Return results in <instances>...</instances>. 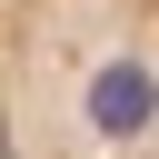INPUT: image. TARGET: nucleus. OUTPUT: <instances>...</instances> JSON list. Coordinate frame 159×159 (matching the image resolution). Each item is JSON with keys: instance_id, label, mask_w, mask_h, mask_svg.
<instances>
[{"instance_id": "1", "label": "nucleus", "mask_w": 159, "mask_h": 159, "mask_svg": "<svg viewBox=\"0 0 159 159\" xmlns=\"http://www.w3.org/2000/svg\"><path fill=\"white\" fill-rule=\"evenodd\" d=\"M0 159H159V0H0Z\"/></svg>"}]
</instances>
